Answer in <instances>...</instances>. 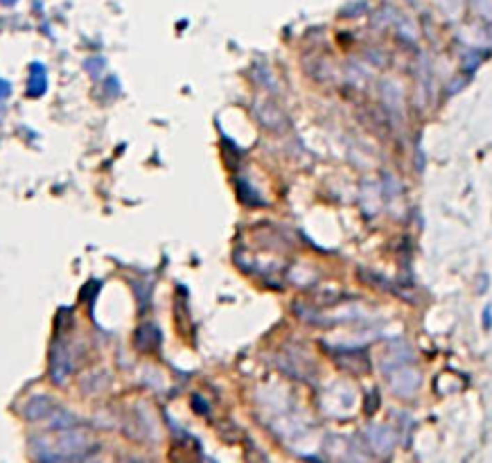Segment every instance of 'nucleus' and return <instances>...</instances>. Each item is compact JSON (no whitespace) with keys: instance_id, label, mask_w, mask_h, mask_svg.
I'll return each mask as SVG.
<instances>
[{"instance_id":"1","label":"nucleus","mask_w":492,"mask_h":463,"mask_svg":"<svg viewBox=\"0 0 492 463\" xmlns=\"http://www.w3.org/2000/svg\"><path fill=\"white\" fill-rule=\"evenodd\" d=\"M43 91H45V72L39 63H34L30 77V95H41Z\"/></svg>"},{"instance_id":"2","label":"nucleus","mask_w":492,"mask_h":463,"mask_svg":"<svg viewBox=\"0 0 492 463\" xmlns=\"http://www.w3.org/2000/svg\"><path fill=\"white\" fill-rule=\"evenodd\" d=\"M7 95H9V84H7V81L0 79V100L7 97Z\"/></svg>"},{"instance_id":"3","label":"nucleus","mask_w":492,"mask_h":463,"mask_svg":"<svg viewBox=\"0 0 492 463\" xmlns=\"http://www.w3.org/2000/svg\"><path fill=\"white\" fill-rule=\"evenodd\" d=\"M0 3H5V5H12V3H16V0H0Z\"/></svg>"}]
</instances>
